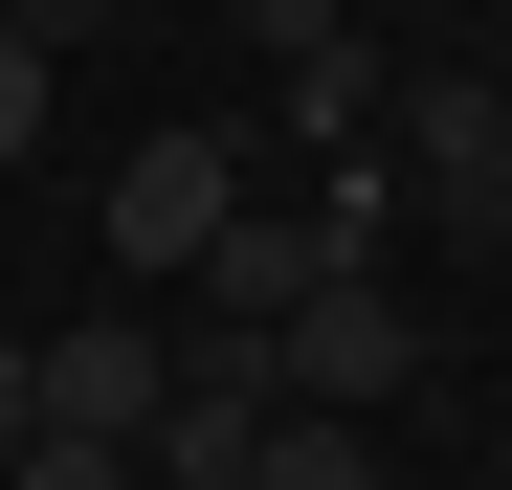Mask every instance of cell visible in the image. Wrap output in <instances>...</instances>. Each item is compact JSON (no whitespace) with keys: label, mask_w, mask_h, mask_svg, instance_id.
Returning <instances> with one entry per match:
<instances>
[{"label":"cell","mask_w":512,"mask_h":490,"mask_svg":"<svg viewBox=\"0 0 512 490\" xmlns=\"http://www.w3.org/2000/svg\"><path fill=\"white\" fill-rule=\"evenodd\" d=\"M223 223H245V134H223V112H201V134H134V156H112V268H156V290H179Z\"/></svg>","instance_id":"2"},{"label":"cell","mask_w":512,"mask_h":490,"mask_svg":"<svg viewBox=\"0 0 512 490\" xmlns=\"http://www.w3.org/2000/svg\"><path fill=\"white\" fill-rule=\"evenodd\" d=\"M401 379H423V312H401L379 268H334V290L290 312V335H268V401H312V424H379Z\"/></svg>","instance_id":"1"},{"label":"cell","mask_w":512,"mask_h":490,"mask_svg":"<svg viewBox=\"0 0 512 490\" xmlns=\"http://www.w3.org/2000/svg\"><path fill=\"white\" fill-rule=\"evenodd\" d=\"M0 446H45V335H0Z\"/></svg>","instance_id":"11"},{"label":"cell","mask_w":512,"mask_h":490,"mask_svg":"<svg viewBox=\"0 0 512 490\" xmlns=\"http://www.w3.org/2000/svg\"><path fill=\"white\" fill-rule=\"evenodd\" d=\"M334 23H357V0H245V45H268V67H290V45H334Z\"/></svg>","instance_id":"10"},{"label":"cell","mask_w":512,"mask_h":490,"mask_svg":"<svg viewBox=\"0 0 512 490\" xmlns=\"http://www.w3.org/2000/svg\"><path fill=\"white\" fill-rule=\"evenodd\" d=\"M156 401H179V335H156V312H67V335H45V424L156 446Z\"/></svg>","instance_id":"4"},{"label":"cell","mask_w":512,"mask_h":490,"mask_svg":"<svg viewBox=\"0 0 512 490\" xmlns=\"http://www.w3.org/2000/svg\"><path fill=\"white\" fill-rule=\"evenodd\" d=\"M0 23H23V45H90V23H112V0H0Z\"/></svg>","instance_id":"12"},{"label":"cell","mask_w":512,"mask_h":490,"mask_svg":"<svg viewBox=\"0 0 512 490\" xmlns=\"http://www.w3.org/2000/svg\"><path fill=\"white\" fill-rule=\"evenodd\" d=\"M0 490H156L134 446H90V424H45V446H0Z\"/></svg>","instance_id":"8"},{"label":"cell","mask_w":512,"mask_h":490,"mask_svg":"<svg viewBox=\"0 0 512 490\" xmlns=\"http://www.w3.org/2000/svg\"><path fill=\"white\" fill-rule=\"evenodd\" d=\"M379 112H401V67H379L357 23H334V45H290V134H334V156H357Z\"/></svg>","instance_id":"6"},{"label":"cell","mask_w":512,"mask_h":490,"mask_svg":"<svg viewBox=\"0 0 512 490\" xmlns=\"http://www.w3.org/2000/svg\"><path fill=\"white\" fill-rule=\"evenodd\" d=\"M401 156L468 245H512V90H401Z\"/></svg>","instance_id":"5"},{"label":"cell","mask_w":512,"mask_h":490,"mask_svg":"<svg viewBox=\"0 0 512 490\" xmlns=\"http://www.w3.org/2000/svg\"><path fill=\"white\" fill-rule=\"evenodd\" d=\"M490 90H512V67H490Z\"/></svg>","instance_id":"13"},{"label":"cell","mask_w":512,"mask_h":490,"mask_svg":"<svg viewBox=\"0 0 512 490\" xmlns=\"http://www.w3.org/2000/svg\"><path fill=\"white\" fill-rule=\"evenodd\" d=\"M45 67H67V45H23V23H0V156H45Z\"/></svg>","instance_id":"9"},{"label":"cell","mask_w":512,"mask_h":490,"mask_svg":"<svg viewBox=\"0 0 512 490\" xmlns=\"http://www.w3.org/2000/svg\"><path fill=\"white\" fill-rule=\"evenodd\" d=\"M245 490H379V424H312V401H268V446H245Z\"/></svg>","instance_id":"7"},{"label":"cell","mask_w":512,"mask_h":490,"mask_svg":"<svg viewBox=\"0 0 512 490\" xmlns=\"http://www.w3.org/2000/svg\"><path fill=\"white\" fill-rule=\"evenodd\" d=\"M334 268H357V201H334V223H290V201H245V223L201 245V268H179V312H201V335H290V312H312Z\"/></svg>","instance_id":"3"}]
</instances>
